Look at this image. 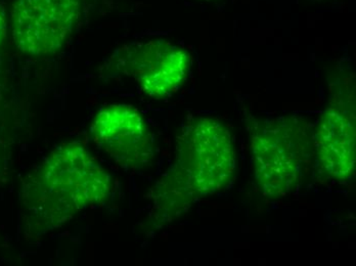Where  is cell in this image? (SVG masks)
Segmentation results:
<instances>
[{"mask_svg": "<svg viewBox=\"0 0 356 266\" xmlns=\"http://www.w3.org/2000/svg\"><path fill=\"white\" fill-rule=\"evenodd\" d=\"M112 179L80 142L56 147L24 183L23 203L30 219L47 231L82 210L102 204Z\"/></svg>", "mask_w": 356, "mask_h": 266, "instance_id": "cell-1", "label": "cell"}, {"mask_svg": "<svg viewBox=\"0 0 356 266\" xmlns=\"http://www.w3.org/2000/svg\"><path fill=\"white\" fill-rule=\"evenodd\" d=\"M314 151L307 124L293 117L267 121L251 136L252 163L258 187L267 198L294 192Z\"/></svg>", "mask_w": 356, "mask_h": 266, "instance_id": "cell-2", "label": "cell"}, {"mask_svg": "<svg viewBox=\"0 0 356 266\" xmlns=\"http://www.w3.org/2000/svg\"><path fill=\"white\" fill-rule=\"evenodd\" d=\"M231 131L213 118H199L184 127L177 142V163L197 197L227 189L236 172Z\"/></svg>", "mask_w": 356, "mask_h": 266, "instance_id": "cell-3", "label": "cell"}, {"mask_svg": "<svg viewBox=\"0 0 356 266\" xmlns=\"http://www.w3.org/2000/svg\"><path fill=\"white\" fill-rule=\"evenodd\" d=\"M80 0H16L10 13L15 44L26 55L60 51L79 18Z\"/></svg>", "mask_w": 356, "mask_h": 266, "instance_id": "cell-4", "label": "cell"}, {"mask_svg": "<svg viewBox=\"0 0 356 266\" xmlns=\"http://www.w3.org/2000/svg\"><path fill=\"white\" fill-rule=\"evenodd\" d=\"M115 60L117 69L134 78L140 90L153 99L177 92L191 66L188 51L165 40L127 45L116 53Z\"/></svg>", "mask_w": 356, "mask_h": 266, "instance_id": "cell-5", "label": "cell"}, {"mask_svg": "<svg viewBox=\"0 0 356 266\" xmlns=\"http://www.w3.org/2000/svg\"><path fill=\"white\" fill-rule=\"evenodd\" d=\"M90 133L95 144L126 169H143L155 157L153 133L132 106L115 103L99 110Z\"/></svg>", "mask_w": 356, "mask_h": 266, "instance_id": "cell-6", "label": "cell"}, {"mask_svg": "<svg viewBox=\"0 0 356 266\" xmlns=\"http://www.w3.org/2000/svg\"><path fill=\"white\" fill-rule=\"evenodd\" d=\"M312 144L321 172L335 179H346L355 170V131L350 119L329 109L316 123Z\"/></svg>", "mask_w": 356, "mask_h": 266, "instance_id": "cell-7", "label": "cell"}, {"mask_svg": "<svg viewBox=\"0 0 356 266\" xmlns=\"http://www.w3.org/2000/svg\"><path fill=\"white\" fill-rule=\"evenodd\" d=\"M197 198L184 173L175 165L158 183L154 207L163 222L175 219L190 208Z\"/></svg>", "mask_w": 356, "mask_h": 266, "instance_id": "cell-8", "label": "cell"}, {"mask_svg": "<svg viewBox=\"0 0 356 266\" xmlns=\"http://www.w3.org/2000/svg\"><path fill=\"white\" fill-rule=\"evenodd\" d=\"M6 30H8V22H6V10L3 6H0V47L6 38Z\"/></svg>", "mask_w": 356, "mask_h": 266, "instance_id": "cell-9", "label": "cell"}]
</instances>
